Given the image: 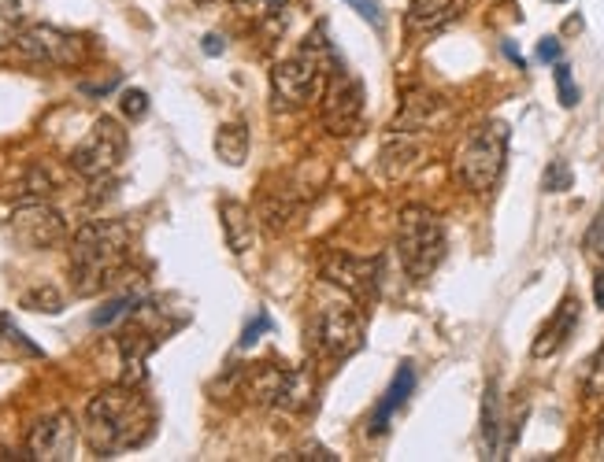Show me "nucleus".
Masks as SVG:
<instances>
[{"mask_svg": "<svg viewBox=\"0 0 604 462\" xmlns=\"http://www.w3.org/2000/svg\"><path fill=\"white\" fill-rule=\"evenodd\" d=\"M560 52H564V48H560L557 37H545V41L537 45V60H541V64H560Z\"/></svg>", "mask_w": 604, "mask_h": 462, "instance_id": "2f4dec72", "label": "nucleus"}, {"mask_svg": "<svg viewBox=\"0 0 604 462\" xmlns=\"http://www.w3.org/2000/svg\"><path fill=\"white\" fill-rule=\"evenodd\" d=\"M15 48L26 64H37V67H75L86 55V41L78 34H67L60 26H48V23L19 30Z\"/></svg>", "mask_w": 604, "mask_h": 462, "instance_id": "1a4fd4ad", "label": "nucleus"}, {"mask_svg": "<svg viewBox=\"0 0 604 462\" xmlns=\"http://www.w3.org/2000/svg\"><path fill=\"white\" fill-rule=\"evenodd\" d=\"M557 93H560V104L564 107H575L578 104V89H575V78H571V67L568 64H557Z\"/></svg>", "mask_w": 604, "mask_h": 462, "instance_id": "bb28decb", "label": "nucleus"}, {"mask_svg": "<svg viewBox=\"0 0 604 462\" xmlns=\"http://www.w3.org/2000/svg\"><path fill=\"white\" fill-rule=\"evenodd\" d=\"M548 5H564V0H548Z\"/></svg>", "mask_w": 604, "mask_h": 462, "instance_id": "58836bf2", "label": "nucleus"}, {"mask_svg": "<svg viewBox=\"0 0 604 462\" xmlns=\"http://www.w3.org/2000/svg\"><path fill=\"white\" fill-rule=\"evenodd\" d=\"M345 5H349L363 23L382 26V5H378V0H345Z\"/></svg>", "mask_w": 604, "mask_h": 462, "instance_id": "cd10ccee", "label": "nucleus"}, {"mask_svg": "<svg viewBox=\"0 0 604 462\" xmlns=\"http://www.w3.org/2000/svg\"><path fill=\"white\" fill-rule=\"evenodd\" d=\"M397 256H401V266L412 274V277H430L445 259V226H442V215L423 207V204H412L401 211L397 218Z\"/></svg>", "mask_w": 604, "mask_h": 462, "instance_id": "20e7f679", "label": "nucleus"}, {"mask_svg": "<svg viewBox=\"0 0 604 462\" xmlns=\"http://www.w3.org/2000/svg\"><path fill=\"white\" fill-rule=\"evenodd\" d=\"M127 148H130L127 130L112 119V115H100V119L93 123V130L75 145L71 166L78 170L82 178L100 182V178L112 175V170H119V163L127 159Z\"/></svg>", "mask_w": 604, "mask_h": 462, "instance_id": "0eeeda50", "label": "nucleus"}, {"mask_svg": "<svg viewBox=\"0 0 604 462\" xmlns=\"http://www.w3.org/2000/svg\"><path fill=\"white\" fill-rule=\"evenodd\" d=\"M86 444L112 458L119 451H134L141 447L152 433H156V411L152 403L138 392V385H112V388H100L97 396H89L86 403Z\"/></svg>", "mask_w": 604, "mask_h": 462, "instance_id": "f257e3e1", "label": "nucleus"}, {"mask_svg": "<svg viewBox=\"0 0 604 462\" xmlns=\"http://www.w3.org/2000/svg\"><path fill=\"white\" fill-rule=\"evenodd\" d=\"M322 126L326 134L334 137H345L360 126V115H363V85L345 71L338 67L322 85Z\"/></svg>", "mask_w": 604, "mask_h": 462, "instance_id": "9b49d317", "label": "nucleus"}, {"mask_svg": "<svg viewBox=\"0 0 604 462\" xmlns=\"http://www.w3.org/2000/svg\"><path fill=\"white\" fill-rule=\"evenodd\" d=\"M586 388H589L593 396H600V392H604V344H600V352H597V356H593V363H589Z\"/></svg>", "mask_w": 604, "mask_h": 462, "instance_id": "c85d7f7f", "label": "nucleus"}, {"mask_svg": "<svg viewBox=\"0 0 604 462\" xmlns=\"http://www.w3.org/2000/svg\"><path fill=\"white\" fill-rule=\"evenodd\" d=\"M571 182H575V175H571V166L564 163V159H553L545 166V178H541V189L545 193H564V189H571Z\"/></svg>", "mask_w": 604, "mask_h": 462, "instance_id": "b1692460", "label": "nucleus"}, {"mask_svg": "<svg viewBox=\"0 0 604 462\" xmlns=\"http://www.w3.org/2000/svg\"><path fill=\"white\" fill-rule=\"evenodd\" d=\"M134 307H141V296H119V300H112L104 311H97L93 315V326H112L116 318H123V315H130Z\"/></svg>", "mask_w": 604, "mask_h": 462, "instance_id": "393cba45", "label": "nucleus"}, {"mask_svg": "<svg viewBox=\"0 0 604 462\" xmlns=\"http://www.w3.org/2000/svg\"><path fill=\"white\" fill-rule=\"evenodd\" d=\"M342 67L334 45L326 41V30H312L304 37V45L286 55V60L274 64L271 71V89H274V100L282 107H301L315 96H322V85L334 71Z\"/></svg>", "mask_w": 604, "mask_h": 462, "instance_id": "7ed1b4c3", "label": "nucleus"}, {"mask_svg": "<svg viewBox=\"0 0 604 462\" xmlns=\"http://www.w3.org/2000/svg\"><path fill=\"white\" fill-rule=\"evenodd\" d=\"M322 274L334 285H342L356 304L378 300V259H356V256H331Z\"/></svg>", "mask_w": 604, "mask_h": 462, "instance_id": "ddd939ff", "label": "nucleus"}, {"mask_svg": "<svg viewBox=\"0 0 604 462\" xmlns=\"http://www.w3.org/2000/svg\"><path fill=\"white\" fill-rule=\"evenodd\" d=\"M600 237H604V207H600V215H597V222L589 226V234H586V248L589 252H597V245H600Z\"/></svg>", "mask_w": 604, "mask_h": 462, "instance_id": "72a5a7b5", "label": "nucleus"}, {"mask_svg": "<svg viewBox=\"0 0 604 462\" xmlns=\"http://www.w3.org/2000/svg\"><path fill=\"white\" fill-rule=\"evenodd\" d=\"M15 37H19V30H15V19L0 12V52H5L8 45H15Z\"/></svg>", "mask_w": 604, "mask_h": 462, "instance_id": "473e14b6", "label": "nucleus"}, {"mask_svg": "<svg viewBox=\"0 0 604 462\" xmlns=\"http://www.w3.org/2000/svg\"><path fill=\"white\" fill-rule=\"evenodd\" d=\"M593 304L604 307V270H597V277H593Z\"/></svg>", "mask_w": 604, "mask_h": 462, "instance_id": "f704fd0d", "label": "nucleus"}, {"mask_svg": "<svg viewBox=\"0 0 604 462\" xmlns=\"http://www.w3.org/2000/svg\"><path fill=\"white\" fill-rule=\"evenodd\" d=\"M215 156L227 166H241L249 159V126L245 123H223L215 134Z\"/></svg>", "mask_w": 604, "mask_h": 462, "instance_id": "6ab92c4d", "label": "nucleus"}, {"mask_svg": "<svg viewBox=\"0 0 604 462\" xmlns=\"http://www.w3.org/2000/svg\"><path fill=\"white\" fill-rule=\"evenodd\" d=\"M423 163H426V145H419L415 137H401V134L390 137L378 152V170H382V178H390V182L412 178Z\"/></svg>", "mask_w": 604, "mask_h": 462, "instance_id": "4468645a", "label": "nucleus"}, {"mask_svg": "<svg viewBox=\"0 0 604 462\" xmlns=\"http://www.w3.org/2000/svg\"><path fill=\"white\" fill-rule=\"evenodd\" d=\"M15 356H41L37 344L26 340V333L12 322V315H0V359H15Z\"/></svg>", "mask_w": 604, "mask_h": 462, "instance_id": "4be33fe9", "label": "nucleus"}, {"mask_svg": "<svg viewBox=\"0 0 604 462\" xmlns=\"http://www.w3.org/2000/svg\"><path fill=\"white\" fill-rule=\"evenodd\" d=\"M297 211H301V204H297L293 189L267 193V196H263V204H260V215H263L267 229H274V234H282V229H286V226L297 218Z\"/></svg>", "mask_w": 604, "mask_h": 462, "instance_id": "aec40b11", "label": "nucleus"}, {"mask_svg": "<svg viewBox=\"0 0 604 462\" xmlns=\"http://www.w3.org/2000/svg\"><path fill=\"white\" fill-rule=\"evenodd\" d=\"M8 5H12V8H15V12H19V0H8Z\"/></svg>", "mask_w": 604, "mask_h": 462, "instance_id": "4c0bfd02", "label": "nucleus"}, {"mask_svg": "<svg viewBox=\"0 0 604 462\" xmlns=\"http://www.w3.org/2000/svg\"><path fill=\"white\" fill-rule=\"evenodd\" d=\"M412 388H415V367H412V363H401V367H397V374L390 377L386 392H382V399H378L374 415H371V426H367V433H371V437H382V433L390 429L394 415H397V411L404 407V403H408Z\"/></svg>", "mask_w": 604, "mask_h": 462, "instance_id": "2eb2a0df", "label": "nucleus"}, {"mask_svg": "<svg viewBox=\"0 0 604 462\" xmlns=\"http://www.w3.org/2000/svg\"><path fill=\"white\" fill-rule=\"evenodd\" d=\"M241 5H249L256 15H279V12H286L290 0H241Z\"/></svg>", "mask_w": 604, "mask_h": 462, "instance_id": "7c9ffc66", "label": "nucleus"}, {"mask_svg": "<svg viewBox=\"0 0 604 462\" xmlns=\"http://www.w3.org/2000/svg\"><path fill=\"white\" fill-rule=\"evenodd\" d=\"M464 0H412V12H408V30L415 34H434L449 26L460 15Z\"/></svg>", "mask_w": 604, "mask_h": 462, "instance_id": "a211bd4d", "label": "nucleus"}, {"mask_svg": "<svg viewBox=\"0 0 604 462\" xmlns=\"http://www.w3.org/2000/svg\"><path fill=\"white\" fill-rule=\"evenodd\" d=\"M219 218H223V237H227V248L234 256H245L256 241V222H252V211L238 200H223L219 204Z\"/></svg>", "mask_w": 604, "mask_h": 462, "instance_id": "f3484780", "label": "nucleus"}, {"mask_svg": "<svg viewBox=\"0 0 604 462\" xmlns=\"http://www.w3.org/2000/svg\"><path fill=\"white\" fill-rule=\"evenodd\" d=\"M119 107H123L127 119H145V115H148V93L145 89H123Z\"/></svg>", "mask_w": 604, "mask_h": 462, "instance_id": "a878e982", "label": "nucleus"}, {"mask_svg": "<svg viewBox=\"0 0 604 462\" xmlns=\"http://www.w3.org/2000/svg\"><path fill=\"white\" fill-rule=\"evenodd\" d=\"M597 458H604V426H600V433H597Z\"/></svg>", "mask_w": 604, "mask_h": 462, "instance_id": "e433bc0d", "label": "nucleus"}, {"mask_svg": "<svg viewBox=\"0 0 604 462\" xmlns=\"http://www.w3.org/2000/svg\"><path fill=\"white\" fill-rule=\"evenodd\" d=\"M312 336L326 359H349L363 348V315L349 300H331L315 311Z\"/></svg>", "mask_w": 604, "mask_h": 462, "instance_id": "6e6552de", "label": "nucleus"}, {"mask_svg": "<svg viewBox=\"0 0 604 462\" xmlns=\"http://www.w3.org/2000/svg\"><path fill=\"white\" fill-rule=\"evenodd\" d=\"M482 444H486V455L493 458L501 447V399H497V385L486 388V399H482Z\"/></svg>", "mask_w": 604, "mask_h": 462, "instance_id": "412c9836", "label": "nucleus"}, {"mask_svg": "<svg viewBox=\"0 0 604 462\" xmlns=\"http://www.w3.org/2000/svg\"><path fill=\"white\" fill-rule=\"evenodd\" d=\"M204 52H208V55H219V52H223V37L208 34V37H204Z\"/></svg>", "mask_w": 604, "mask_h": 462, "instance_id": "c9c22d12", "label": "nucleus"}, {"mask_svg": "<svg viewBox=\"0 0 604 462\" xmlns=\"http://www.w3.org/2000/svg\"><path fill=\"white\" fill-rule=\"evenodd\" d=\"M505 159H508V126L505 123H482L471 130L456 156V175L471 193H489L505 175Z\"/></svg>", "mask_w": 604, "mask_h": 462, "instance_id": "39448f33", "label": "nucleus"}, {"mask_svg": "<svg viewBox=\"0 0 604 462\" xmlns=\"http://www.w3.org/2000/svg\"><path fill=\"white\" fill-rule=\"evenodd\" d=\"M8 234L15 245L30 248V252H45V248H56L67 237V222L64 215L45 204V200H26L12 211L8 218Z\"/></svg>", "mask_w": 604, "mask_h": 462, "instance_id": "9d476101", "label": "nucleus"}, {"mask_svg": "<svg viewBox=\"0 0 604 462\" xmlns=\"http://www.w3.org/2000/svg\"><path fill=\"white\" fill-rule=\"evenodd\" d=\"M245 396L260 407H279L290 415H301L312 407V381L304 370H290L279 363H263L245 374Z\"/></svg>", "mask_w": 604, "mask_h": 462, "instance_id": "423d86ee", "label": "nucleus"}, {"mask_svg": "<svg viewBox=\"0 0 604 462\" xmlns=\"http://www.w3.org/2000/svg\"><path fill=\"white\" fill-rule=\"evenodd\" d=\"M263 329H271V318L260 311V315H256V322H249V326H245V333H241V348H252V344L260 340L256 333H263Z\"/></svg>", "mask_w": 604, "mask_h": 462, "instance_id": "c756f323", "label": "nucleus"}, {"mask_svg": "<svg viewBox=\"0 0 604 462\" xmlns=\"http://www.w3.org/2000/svg\"><path fill=\"white\" fill-rule=\"evenodd\" d=\"M75 444H78V429L67 411H52L37 418L26 437V451L37 462H67L75 458Z\"/></svg>", "mask_w": 604, "mask_h": 462, "instance_id": "f8f14e48", "label": "nucleus"}, {"mask_svg": "<svg viewBox=\"0 0 604 462\" xmlns=\"http://www.w3.org/2000/svg\"><path fill=\"white\" fill-rule=\"evenodd\" d=\"M575 326H578V300L575 296H568L557 311H553V318L545 322V329L537 333V340H534V348H530V356L534 359H548V356H557L564 344H568V336L575 333Z\"/></svg>", "mask_w": 604, "mask_h": 462, "instance_id": "dca6fc26", "label": "nucleus"}, {"mask_svg": "<svg viewBox=\"0 0 604 462\" xmlns=\"http://www.w3.org/2000/svg\"><path fill=\"white\" fill-rule=\"evenodd\" d=\"M19 304H23L26 311H41V315H60V311H64L60 288H52V285H34V288H26V293L19 296Z\"/></svg>", "mask_w": 604, "mask_h": 462, "instance_id": "5701e85b", "label": "nucleus"}, {"mask_svg": "<svg viewBox=\"0 0 604 462\" xmlns=\"http://www.w3.org/2000/svg\"><path fill=\"white\" fill-rule=\"evenodd\" d=\"M130 256V226L119 218H93L71 241V281L78 296L107 288Z\"/></svg>", "mask_w": 604, "mask_h": 462, "instance_id": "f03ea898", "label": "nucleus"}]
</instances>
